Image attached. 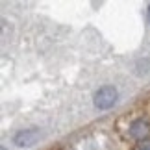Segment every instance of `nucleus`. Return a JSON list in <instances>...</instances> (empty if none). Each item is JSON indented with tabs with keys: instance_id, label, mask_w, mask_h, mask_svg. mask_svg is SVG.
<instances>
[{
	"instance_id": "nucleus-1",
	"label": "nucleus",
	"mask_w": 150,
	"mask_h": 150,
	"mask_svg": "<svg viewBox=\"0 0 150 150\" xmlns=\"http://www.w3.org/2000/svg\"><path fill=\"white\" fill-rule=\"evenodd\" d=\"M117 102V89L113 85H104L95 93V106L98 109H109Z\"/></svg>"
},
{
	"instance_id": "nucleus-2",
	"label": "nucleus",
	"mask_w": 150,
	"mask_h": 150,
	"mask_svg": "<svg viewBox=\"0 0 150 150\" xmlns=\"http://www.w3.org/2000/svg\"><path fill=\"white\" fill-rule=\"evenodd\" d=\"M37 139H39V130L37 128H26V130L17 132L13 137V143L21 148H30L37 143Z\"/></svg>"
},
{
	"instance_id": "nucleus-3",
	"label": "nucleus",
	"mask_w": 150,
	"mask_h": 150,
	"mask_svg": "<svg viewBox=\"0 0 150 150\" xmlns=\"http://www.w3.org/2000/svg\"><path fill=\"white\" fill-rule=\"evenodd\" d=\"M148 132H150V126H148L146 120H143V119H137L130 124V135L135 137V139H139V141H145Z\"/></svg>"
},
{
	"instance_id": "nucleus-4",
	"label": "nucleus",
	"mask_w": 150,
	"mask_h": 150,
	"mask_svg": "<svg viewBox=\"0 0 150 150\" xmlns=\"http://www.w3.org/2000/svg\"><path fill=\"white\" fill-rule=\"evenodd\" d=\"M137 150H150V141H148V139L141 141V143H139V146H137Z\"/></svg>"
},
{
	"instance_id": "nucleus-5",
	"label": "nucleus",
	"mask_w": 150,
	"mask_h": 150,
	"mask_svg": "<svg viewBox=\"0 0 150 150\" xmlns=\"http://www.w3.org/2000/svg\"><path fill=\"white\" fill-rule=\"evenodd\" d=\"M146 19H148V22H150V4H148V11H146Z\"/></svg>"
}]
</instances>
